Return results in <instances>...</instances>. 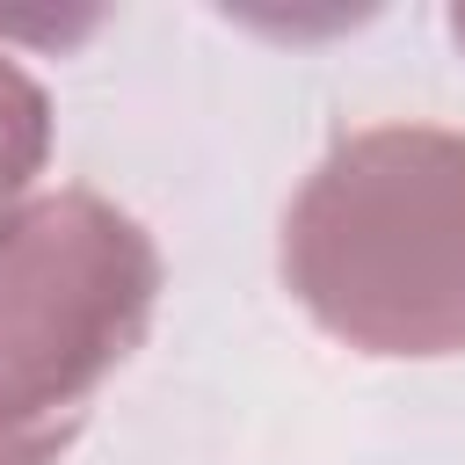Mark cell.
<instances>
[{
    "mask_svg": "<svg viewBox=\"0 0 465 465\" xmlns=\"http://www.w3.org/2000/svg\"><path fill=\"white\" fill-rule=\"evenodd\" d=\"M283 283L363 356H458L465 131L371 124L334 138L283 211Z\"/></svg>",
    "mask_w": 465,
    "mask_h": 465,
    "instance_id": "obj_1",
    "label": "cell"
},
{
    "mask_svg": "<svg viewBox=\"0 0 465 465\" xmlns=\"http://www.w3.org/2000/svg\"><path fill=\"white\" fill-rule=\"evenodd\" d=\"M44 153H51V102H44V87L0 51V225L22 211L29 182L44 174Z\"/></svg>",
    "mask_w": 465,
    "mask_h": 465,
    "instance_id": "obj_3",
    "label": "cell"
},
{
    "mask_svg": "<svg viewBox=\"0 0 465 465\" xmlns=\"http://www.w3.org/2000/svg\"><path fill=\"white\" fill-rule=\"evenodd\" d=\"M160 305L153 232L94 189L29 196L0 225V414L73 421V407L145 341Z\"/></svg>",
    "mask_w": 465,
    "mask_h": 465,
    "instance_id": "obj_2",
    "label": "cell"
},
{
    "mask_svg": "<svg viewBox=\"0 0 465 465\" xmlns=\"http://www.w3.org/2000/svg\"><path fill=\"white\" fill-rule=\"evenodd\" d=\"M450 36H458V44H465V7H458V15H450Z\"/></svg>",
    "mask_w": 465,
    "mask_h": 465,
    "instance_id": "obj_5",
    "label": "cell"
},
{
    "mask_svg": "<svg viewBox=\"0 0 465 465\" xmlns=\"http://www.w3.org/2000/svg\"><path fill=\"white\" fill-rule=\"evenodd\" d=\"M73 443V421H15L0 414V465H51Z\"/></svg>",
    "mask_w": 465,
    "mask_h": 465,
    "instance_id": "obj_4",
    "label": "cell"
}]
</instances>
